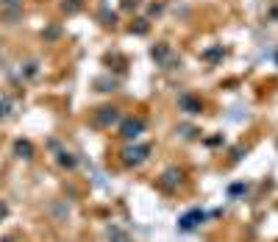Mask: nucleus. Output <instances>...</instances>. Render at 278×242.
Segmentation results:
<instances>
[{"label": "nucleus", "mask_w": 278, "mask_h": 242, "mask_svg": "<svg viewBox=\"0 0 278 242\" xmlns=\"http://www.w3.org/2000/svg\"><path fill=\"white\" fill-rule=\"evenodd\" d=\"M147 153H150L147 145H134V148H125L123 150V162L125 164H142L147 159Z\"/></svg>", "instance_id": "f257e3e1"}, {"label": "nucleus", "mask_w": 278, "mask_h": 242, "mask_svg": "<svg viewBox=\"0 0 278 242\" xmlns=\"http://www.w3.org/2000/svg\"><path fill=\"white\" fill-rule=\"evenodd\" d=\"M203 220H206V214H203L201 209H192V212H187L178 220V228H181V231H192V228H198Z\"/></svg>", "instance_id": "f03ea898"}, {"label": "nucleus", "mask_w": 278, "mask_h": 242, "mask_svg": "<svg viewBox=\"0 0 278 242\" xmlns=\"http://www.w3.org/2000/svg\"><path fill=\"white\" fill-rule=\"evenodd\" d=\"M142 131H145V122H142V120H134V117H131V120H125V122H123L120 134H123L125 139H137Z\"/></svg>", "instance_id": "7ed1b4c3"}, {"label": "nucleus", "mask_w": 278, "mask_h": 242, "mask_svg": "<svg viewBox=\"0 0 278 242\" xmlns=\"http://www.w3.org/2000/svg\"><path fill=\"white\" fill-rule=\"evenodd\" d=\"M97 125H111V122H117V109H109V106H103L100 112H97Z\"/></svg>", "instance_id": "20e7f679"}, {"label": "nucleus", "mask_w": 278, "mask_h": 242, "mask_svg": "<svg viewBox=\"0 0 278 242\" xmlns=\"http://www.w3.org/2000/svg\"><path fill=\"white\" fill-rule=\"evenodd\" d=\"M14 156L31 159V156H34V145L28 142V139H17V142H14Z\"/></svg>", "instance_id": "39448f33"}, {"label": "nucleus", "mask_w": 278, "mask_h": 242, "mask_svg": "<svg viewBox=\"0 0 278 242\" xmlns=\"http://www.w3.org/2000/svg\"><path fill=\"white\" fill-rule=\"evenodd\" d=\"M178 106L184 109L187 114H198V112H201V103H198L195 98H189V95H181V98H178Z\"/></svg>", "instance_id": "423d86ee"}, {"label": "nucleus", "mask_w": 278, "mask_h": 242, "mask_svg": "<svg viewBox=\"0 0 278 242\" xmlns=\"http://www.w3.org/2000/svg\"><path fill=\"white\" fill-rule=\"evenodd\" d=\"M178 184H181V173L178 170H167L164 176H161V186H164V189H175Z\"/></svg>", "instance_id": "0eeeda50"}, {"label": "nucleus", "mask_w": 278, "mask_h": 242, "mask_svg": "<svg viewBox=\"0 0 278 242\" xmlns=\"http://www.w3.org/2000/svg\"><path fill=\"white\" fill-rule=\"evenodd\" d=\"M59 164H62V167H67V170H72V167L78 164V159L72 156V153H67V150H62V153H59Z\"/></svg>", "instance_id": "6e6552de"}, {"label": "nucleus", "mask_w": 278, "mask_h": 242, "mask_svg": "<svg viewBox=\"0 0 278 242\" xmlns=\"http://www.w3.org/2000/svg\"><path fill=\"white\" fill-rule=\"evenodd\" d=\"M109 240H114V242H131L128 237L123 234V231H120L117 226H109Z\"/></svg>", "instance_id": "1a4fd4ad"}, {"label": "nucleus", "mask_w": 278, "mask_h": 242, "mask_svg": "<svg viewBox=\"0 0 278 242\" xmlns=\"http://www.w3.org/2000/svg\"><path fill=\"white\" fill-rule=\"evenodd\" d=\"M62 8H64V11H78V0H64Z\"/></svg>", "instance_id": "9d476101"}, {"label": "nucleus", "mask_w": 278, "mask_h": 242, "mask_svg": "<svg viewBox=\"0 0 278 242\" xmlns=\"http://www.w3.org/2000/svg\"><path fill=\"white\" fill-rule=\"evenodd\" d=\"M6 114H8V103L3 100V103H0V117H6Z\"/></svg>", "instance_id": "9b49d317"}, {"label": "nucleus", "mask_w": 278, "mask_h": 242, "mask_svg": "<svg viewBox=\"0 0 278 242\" xmlns=\"http://www.w3.org/2000/svg\"><path fill=\"white\" fill-rule=\"evenodd\" d=\"M242 189H245L242 184H234V186H231V195H239V192H242Z\"/></svg>", "instance_id": "f8f14e48"}, {"label": "nucleus", "mask_w": 278, "mask_h": 242, "mask_svg": "<svg viewBox=\"0 0 278 242\" xmlns=\"http://www.w3.org/2000/svg\"><path fill=\"white\" fill-rule=\"evenodd\" d=\"M6 212H8V209H6V203H3V200H0V220H3V217H6Z\"/></svg>", "instance_id": "ddd939ff"}]
</instances>
